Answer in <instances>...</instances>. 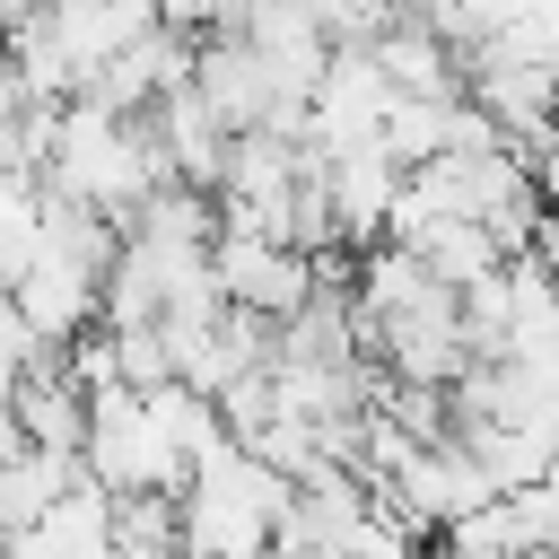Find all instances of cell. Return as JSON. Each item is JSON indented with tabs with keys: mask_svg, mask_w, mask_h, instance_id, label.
Instances as JSON below:
<instances>
[{
	"mask_svg": "<svg viewBox=\"0 0 559 559\" xmlns=\"http://www.w3.org/2000/svg\"><path fill=\"white\" fill-rule=\"evenodd\" d=\"M148 140H157V166L175 175V183H192V192H210L218 183V157H227V122L192 96V87H166L157 105H148Z\"/></svg>",
	"mask_w": 559,
	"mask_h": 559,
	"instance_id": "cell-8",
	"label": "cell"
},
{
	"mask_svg": "<svg viewBox=\"0 0 559 559\" xmlns=\"http://www.w3.org/2000/svg\"><path fill=\"white\" fill-rule=\"evenodd\" d=\"M428 559H489V550H463V542H445V550H428Z\"/></svg>",
	"mask_w": 559,
	"mask_h": 559,
	"instance_id": "cell-14",
	"label": "cell"
},
{
	"mask_svg": "<svg viewBox=\"0 0 559 559\" xmlns=\"http://www.w3.org/2000/svg\"><path fill=\"white\" fill-rule=\"evenodd\" d=\"M35 236H44V192H35V175L0 166V288H9L17 271H26Z\"/></svg>",
	"mask_w": 559,
	"mask_h": 559,
	"instance_id": "cell-10",
	"label": "cell"
},
{
	"mask_svg": "<svg viewBox=\"0 0 559 559\" xmlns=\"http://www.w3.org/2000/svg\"><path fill=\"white\" fill-rule=\"evenodd\" d=\"M122 559H183L175 542H140V550H122Z\"/></svg>",
	"mask_w": 559,
	"mask_h": 559,
	"instance_id": "cell-13",
	"label": "cell"
},
{
	"mask_svg": "<svg viewBox=\"0 0 559 559\" xmlns=\"http://www.w3.org/2000/svg\"><path fill=\"white\" fill-rule=\"evenodd\" d=\"M157 140H148V114H114L96 96H61L52 105V140H44V166H35V192L44 201H70V210H96V218H131V201L157 183Z\"/></svg>",
	"mask_w": 559,
	"mask_h": 559,
	"instance_id": "cell-1",
	"label": "cell"
},
{
	"mask_svg": "<svg viewBox=\"0 0 559 559\" xmlns=\"http://www.w3.org/2000/svg\"><path fill=\"white\" fill-rule=\"evenodd\" d=\"M297 9H306L332 44H367L384 17H402V0H297Z\"/></svg>",
	"mask_w": 559,
	"mask_h": 559,
	"instance_id": "cell-11",
	"label": "cell"
},
{
	"mask_svg": "<svg viewBox=\"0 0 559 559\" xmlns=\"http://www.w3.org/2000/svg\"><path fill=\"white\" fill-rule=\"evenodd\" d=\"M9 428L26 445H52V454H79V428H87V393L61 376V349H35L17 367V402H9Z\"/></svg>",
	"mask_w": 559,
	"mask_h": 559,
	"instance_id": "cell-9",
	"label": "cell"
},
{
	"mask_svg": "<svg viewBox=\"0 0 559 559\" xmlns=\"http://www.w3.org/2000/svg\"><path fill=\"white\" fill-rule=\"evenodd\" d=\"M245 44H253V61L271 70V87H280V105H306V87H314V70H323V52H332V35L297 9V0H245L236 17H227Z\"/></svg>",
	"mask_w": 559,
	"mask_h": 559,
	"instance_id": "cell-5",
	"label": "cell"
},
{
	"mask_svg": "<svg viewBox=\"0 0 559 559\" xmlns=\"http://www.w3.org/2000/svg\"><path fill=\"white\" fill-rule=\"evenodd\" d=\"M323 166V201H332V245H376L384 236V210H393V183H402V166L376 148V140H358V148H341V157H314Z\"/></svg>",
	"mask_w": 559,
	"mask_h": 559,
	"instance_id": "cell-7",
	"label": "cell"
},
{
	"mask_svg": "<svg viewBox=\"0 0 559 559\" xmlns=\"http://www.w3.org/2000/svg\"><path fill=\"white\" fill-rule=\"evenodd\" d=\"M0 550H9V559H122V542H114V498L79 472V480H70L26 533H9Z\"/></svg>",
	"mask_w": 559,
	"mask_h": 559,
	"instance_id": "cell-6",
	"label": "cell"
},
{
	"mask_svg": "<svg viewBox=\"0 0 559 559\" xmlns=\"http://www.w3.org/2000/svg\"><path fill=\"white\" fill-rule=\"evenodd\" d=\"M210 288H218V306H236L253 323H280V314H297L314 297V253H297L271 227L218 218L210 227Z\"/></svg>",
	"mask_w": 559,
	"mask_h": 559,
	"instance_id": "cell-4",
	"label": "cell"
},
{
	"mask_svg": "<svg viewBox=\"0 0 559 559\" xmlns=\"http://www.w3.org/2000/svg\"><path fill=\"white\" fill-rule=\"evenodd\" d=\"M79 472L105 489V498H131V489H183V445L166 428V402L157 384H114V393H87V428H79Z\"/></svg>",
	"mask_w": 559,
	"mask_h": 559,
	"instance_id": "cell-3",
	"label": "cell"
},
{
	"mask_svg": "<svg viewBox=\"0 0 559 559\" xmlns=\"http://www.w3.org/2000/svg\"><path fill=\"white\" fill-rule=\"evenodd\" d=\"M26 105H35V96H26V79H17V61H9V44H0V131H9Z\"/></svg>",
	"mask_w": 559,
	"mask_h": 559,
	"instance_id": "cell-12",
	"label": "cell"
},
{
	"mask_svg": "<svg viewBox=\"0 0 559 559\" xmlns=\"http://www.w3.org/2000/svg\"><path fill=\"white\" fill-rule=\"evenodd\" d=\"M280 507H288V480L262 454L218 445L175 489V550L183 559H262L280 533Z\"/></svg>",
	"mask_w": 559,
	"mask_h": 559,
	"instance_id": "cell-2",
	"label": "cell"
}]
</instances>
